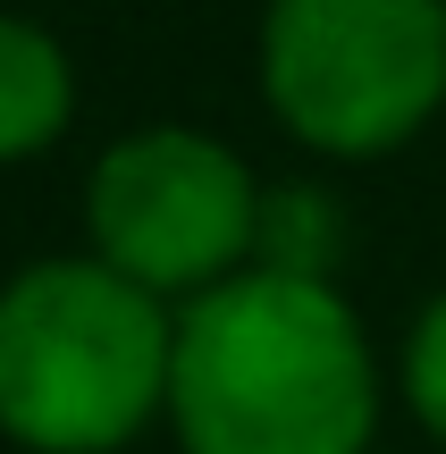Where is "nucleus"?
<instances>
[{
    "label": "nucleus",
    "instance_id": "0eeeda50",
    "mask_svg": "<svg viewBox=\"0 0 446 454\" xmlns=\"http://www.w3.org/2000/svg\"><path fill=\"white\" fill-rule=\"evenodd\" d=\"M404 395H413L421 429L446 446V294L413 320V337H404Z\"/></svg>",
    "mask_w": 446,
    "mask_h": 454
},
{
    "label": "nucleus",
    "instance_id": "f03ea898",
    "mask_svg": "<svg viewBox=\"0 0 446 454\" xmlns=\"http://www.w3.org/2000/svg\"><path fill=\"white\" fill-rule=\"evenodd\" d=\"M177 320L118 270L34 261L0 286V438L34 454H110L168 404Z\"/></svg>",
    "mask_w": 446,
    "mask_h": 454
},
{
    "label": "nucleus",
    "instance_id": "39448f33",
    "mask_svg": "<svg viewBox=\"0 0 446 454\" xmlns=\"http://www.w3.org/2000/svg\"><path fill=\"white\" fill-rule=\"evenodd\" d=\"M76 110V67L34 17L0 9V160H34Z\"/></svg>",
    "mask_w": 446,
    "mask_h": 454
},
{
    "label": "nucleus",
    "instance_id": "f257e3e1",
    "mask_svg": "<svg viewBox=\"0 0 446 454\" xmlns=\"http://www.w3.org/2000/svg\"><path fill=\"white\" fill-rule=\"evenodd\" d=\"M168 429L185 454H371L379 371L354 303L245 270L177 311Z\"/></svg>",
    "mask_w": 446,
    "mask_h": 454
},
{
    "label": "nucleus",
    "instance_id": "423d86ee",
    "mask_svg": "<svg viewBox=\"0 0 446 454\" xmlns=\"http://www.w3.org/2000/svg\"><path fill=\"white\" fill-rule=\"evenodd\" d=\"M253 270H270V278H312V286H329V270H337V202L320 194V185H278V194H262Z\"/></svg>",
    "mask_w": 446,
    "mask_h": 454
},
{
    "label": "nucleus",
    "instance_id": "7ed1b4c3",
    "mask_svg": "<svg viewBox=\"0 0 446 454\" xmlns=\"http://www.w3.org/2000/svg\"><path fill=\"white\" fill-rule=\"evenodd\" d=\"M262 93L329 160L413 144L446 101V0H270Z\"/></svg>",
    "mask_w": 446,
    "mask_h": 454
},
{
    "label": "nucleus",
    "instance_id": "20e7f679",
    "mask_svg": "<svg viewBox=\"0 0 446 454\" xmlns=\"http://www.w3.org/2000/svg\"><path fill=\"white\" fill-rule=\"evenodd\" d=\"M93 261L144 294H211L253 270L262 185L219 135L202 127H135L84 177Z\"/></svg>",
    "mask_w": 446,
    "mask_h": 454
}]
</instances>
